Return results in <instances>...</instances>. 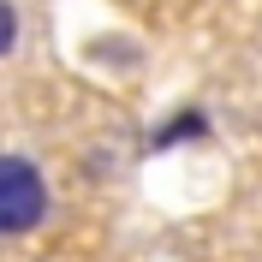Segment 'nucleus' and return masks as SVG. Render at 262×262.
Instances as JSON below:
<instances>
[{
	"instance_id": "f257e3e1",
	"label": "nucleus",
	"mask_w": 262,
	"mask_h": 262,
	"mask_svg": "<svg viewBox=\"0 0 262 262\" xmlns=\"http://www.w3.org/2000/svg\"><path fill=\"white\" fill-rule=\"evenodd\" d=\"M54 196L30 155H0V238H24L48 221Z\"/></svg>"
},
{
	"instance_id": "f03ea898",
	"label": "nucleus",
	"mask_w": 262,
	"mask_h": 262,
	"mask_svg": "<svg viewBox=\"0 0 262 262\" xmlns=\"http://www.w3.org/2000/svg\"><path fill=\"white\" fill-rule=\"evenodd\" d=\"M209 131H214V125H209V114L185 101V107H173V114H167L161 125L149 131V149H155V155H167V149H179V143H203Z\"/></svg>"
},
{
	"instance_id": "7ed1b4c3",
	"label": "nucleus",
	"mask_w": 262,
	"mask_h": 262,
	"mask_svg": "<svg viewBox=\"0 0 262 262\" xmlns=\"http://www.w3.org/2000/svg\"><path fill=\"white\" fill-rule=\"evenodd\" d=\"M18 48V6L12 0H0V60Z\"/></svg>"
}]
</instances>
